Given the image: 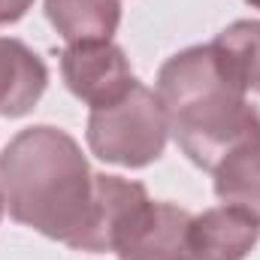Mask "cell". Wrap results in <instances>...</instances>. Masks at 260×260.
Masks as SVG:
<instances>
[{
	"instance_id": "obj_6",
	"label": "cell",
	"mask_w": 260,
	"mask_h": 260,
	"mask_svg": "<svg viewBox=\"0 0 260 260\" xmlns=\"http://www.w3.org/2000/svg\"><path fill=\"white\" fill-rule=\"evenodd\" d=\"M257 239L260 221L236 206L206 209L188 227L191 260H245Z\"/></svg>"
},
{
	"instance_id": "obj_13",
	"label": "cell",
	"mask_w": 260,
	"mask_h": 260,
	"mask_svg": "<svg viewBox=\"0 0 260 260\" xmlns=\"http://www.w3.org/2000/svg\"><path fill=\"white\" fill-rule=\"evenodd\" d=\"M245 3H251V6H257L260 9V0H245Z\"/></svg>"
},
{
	"instance_id": "obj_12",
	"label": "cell",
	"mask_w": 260,
	"mask_h": 260,
	"mask_svg": "<svg viewBox=\"0 0 260 260\" xmlns=\"http://www.w3.org/2000/svg\"><path fill=\"white\" fill-rule=\"evenodd\" d=\"M34 0H0V24H12L18 21L27 9H30Z\"/></svg>"
},
{
	"instance_id": "obj_1",
	"label": "cell",
	"mask_w": 260,
	"mask_h": 260,
	"mask_svg": "<svg viewBox=\"0 0 260 260\" xmlns=\"http://www.w3.org/2000/svg\"><path fill=\"white\" fill-rule=\"evenodd\" d=\"M0 194L18 224L76 248L94 206V173L70 133L40 124L3 148Z\"/></svg>"
},
{
	"instance_id": "obj_3",
	"label": "cell",
	"mask_w": 260,
	"mask_h": 260,
	"mask_svg": "<svg viewBox=\"0 0 260 260\" xmlns=\"http://www.w3.org/2000/svg\"><path fill=\"white\" fill-rule=\"evenodd\" d=\"M167 136L170 127L157 94L139 82L115 103L91 109L88 118L91 151L106 164H118L130 170L154 164L164 154Z\"/></svg>"
},
{
	"instance_id": "obj_2",
	"label": "cell",
	"mask_w": 260,
	"mask_h": 260,
	"mask_svg": "<svg viewBox=\"0 0 260 260\" xmlns=\"http://www.w3.org/2000/svg\"><path fill=\"white\" fill-rule=\"evenodd\" d=\"M157 100L179 148L203 170L260 127L248 94L224 73L212 46H191L157 73Z\"/></svg>"
},
{
	"instance_id": "obj_7",
	"label": "cell",
	"mask_w": 260,
	"mask_h": 260,
	"mask_svg": "<svg viewBox=\"0 0 260 260\" xmlns=\"http://www.w3.org/2000/svg\"><path fill=\"white\" fill-rule=\"evenodd\" d=\"M145 200L148 194L139 182H127L121 176H94V206L76 251H112L118 233Z\"/></svg>"
},
{
	"instance_id": "obj_9",
	"label": "cell",
	"mask_w": 260,
	"mask_h": 260,
	"mask_svg": "<svg viewBox=\"0 0 260 260\" xmlns=\"http://www.w3.org/2000/svg\"><path fill=\"white\" fill-rule=\"evenodd\" d=\"M215 194L224 206H236L260 221V127L236 142L215 164Z\"/></svg>"
},
{
	"instance_id": "obj_4",
	"label": "cell",
	"mask_w": 260,
	"mask_h": 260,
	"mask_svg": "<svg viewBox=\"0 0 260 260\" xmlns=\"http://www.w3.org/2000/svg\"><path fill=\"white\" fill-rule=\"evenodd\" d=\"M61 76L67 88L91 109L115 103L136 85L130 61L112 40L67 43L61 55Z\"/></svg>"
},
{
	"instance_id": "obj_8",
	"label": "cell",
	"mask_w": 260,
	"mask_h": 260,
	"mask_svg": "<svg viewBox=\"0 0 260 260\" xmlns=\"http://www.w3.org/2000/svg\"><path fill=\"white\" fill-rule=\"evenodd\" d=\"M49 85V70L43 58L27 49L21 40L0 37V115L21 118L27 115Z\"/></svg>"
},
{
	"instance_id": "obj_14",
	"label": "cell",
	"mask_w": 260,
	"mask_h": 260,
	"mask_svg": "<svg viewBox=\"0 0 260 260\" xmlns=\"http://www.w3.org/2000/svg\"><path fill=\"white\" fill-rule=\"evenodd\" d=\"M0 215H3V194H0Z\"/></svg>"
},
{
	"instance_id": "obj_10",
	"label": "cell",
	"mask_w": 260,
	"mask_h": 260,
	"mask_svg": "<svg viewBox=\"0 0 260 260\" xmlns=\"http://www.w3.org/2000/svg\"><path fill=\"white\" fill-rule=\"evenodd\" d=\"M46 18L67 43L112 40L121 21L118 0H46Z\"/></svg>"
},
{
	"instance_id": "obj_11",
	"label": "cell",
	"mask_w": 260,
	"mask_h": 260,
	"mask_svg": "<svg viewBox=\"0 0 260 260\" xmlns=\"http://www.w3.org/2000/svg\"><path fill=\"white\" fill-rule=\"evenodd\" d=\"M212 52L224 73L245 91H260V21H233L212 43Z\"/></svg>"
},
{
	"instance_id": "obj_5",
	"label": "cell",
	"mask_w": 260,
	"mask_h": 260,
	"mask_svg": "<svg viewBox=\"0 0 260 260\" xmlns=\"http://www.w3.org/2000/svg\"><path fill=\"white\" fill-rule=\"evenodd\" d=\"M191 212L173 203H151L145 200L124 230L115 239L118 260H191L188 251V227Z\"/></svg>"
}]
</instances>
